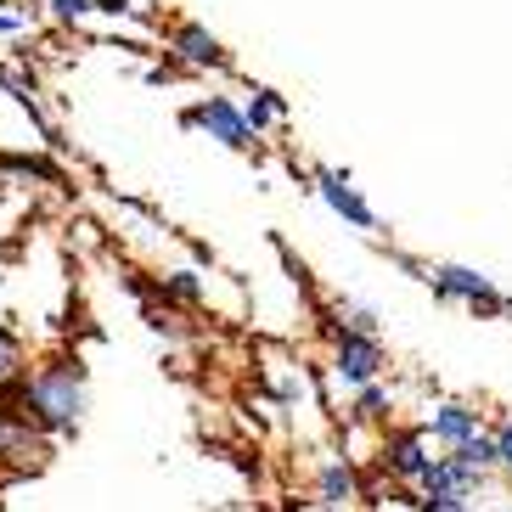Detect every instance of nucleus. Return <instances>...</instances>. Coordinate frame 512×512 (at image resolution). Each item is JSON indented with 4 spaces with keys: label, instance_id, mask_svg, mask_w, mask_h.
<instances>
[{
    "label": "nucleus",
    "instance_id": "nucleus-1",
    "mask_svg": "<svg viewBox=\"0 0 512 512\" xmlns=\"http://www.w3.org/2000/svg\"><path fill=\"white\" fill-rule=\"evenodd\" d=\"M17 400H23V422H34V428H74L79 411H85V377L74 372V366H46V372L23 377V389H17Z\"/></svg>",
    "mask_w": 512,
    "mask_h": 512
},
{
    "label": "nucleus",
    "instance_id": "nucleus-2",
    "mask_svg": "<svg viewBox=\"0 0 512 512\" xmlns=\"http://www.w3.org/2000/svg\"><path fill=\"white\" fill-rule=\"evenodd\" d=\"M422 282L434 287L439 299L467 304L473 316H490V321L512 316V299H507V293H501V287L490 282L484 271H473V265H422Z\"/></svg>",
    "mask_w": 512,
    "mask_h": 512
},
{
    "label": "nucleus",
    "instance_id": "nucleus-3",
    "mask_svg": "<svg viewBox=\"0 0 512 512\" xmlns=\"http://www.w3.org/2000/svg\"><path fill=\"white\" fill-rule=\"evenodd\" d=\"M383 344L366 338V332H338V349H332V377L344 383V389H366V383H383Z\"/></svg>",
    "mask_w": 512,
    "mask_h": 512
},
{
    "label": "nucleus",
    "instance_id": "nucleus-4",
    "mask_svg": "<svg viewBox=\"0 0 512 512\" xmlns=\"http://www.w3.org/2000/svg\"><path fill=\"white\" fill-rule=\"evenodd\" d=\"M479 434H484V411L473 400H434V411L422 422V439H434L445 451H462L467 439H479Z\"/></svg>",
    "mask_w": 512,
    "mask_h": 512
},
{
    "label": "nucleus",
    "instance_id": "nucleus-5",
    "mask_svg": "<svg viewBox=\"0 0 512 512\" xmlns=\"http://www.w3.org/2000/svg\"><path fill=\"white\" fill-rule=\"evenodd\" d=\"M316 192H321V203H327L332 214H344L355 231H377V214H372V203H366L361 192H355V181H349L344 169H321L316 175Z\"/></svg>",
    "mask_w": 512,
    "mask_h": 512
},
{
    "label": "nucleus",
    "instance_id": "nucleus-6",
    "mask_svg": "<svg viewBox=\"0 0 512 512\" xmlns=\"http://www.w3.org/2000/svg\"><path fill=\"white\" fill-rule=\"evenodd\" d=\"M428 439H422V428H389V439H383V467H389L400 484H417L422 473H428Z\"/></svg>",
    "mask_w": 512,
    "mask_h": 512
},
{
    "label": "nucleus",
    "instance_id": "nucleus-7",
    "mask_svg": "<svg viewBox=\"0 0 512 512\" xmlns=\"http://www.w3.org/2000/svg\"><path fill=\"white\" fill-rule=\"evenodd\" d=\"M186 124H203L214 141H226L231 152H248L254 147V136H248V124H242V107H231L226 96H209V102H197L192 113H186Z\"/></svg>",
    "mask_w": 512,
    "mask_h": 512
},
{
    "label": "nucleus",
    "instance_id": "nucleus-8",
    "mask_svg": "<svg viewBox=\"0 0 512 512\" xmlns=\"http://www.w3.org/2000/svg\"><path fill=\"white\" fill-rule=\"evenodd\" d=\"M316 501L321 512H349V501H361V479H355V467L344 456H327L316 473Z\"/></svg>",
    "mask_w": 512,
    "mask_h": 512
},
{
    "label": "nucleus",
    "instance_id": "nucleus-9",
    "mask_svg": "<svg viewBox=\"0 0 512 512\" xmlns=\"http://www.w3.org/2000/svg\"><path fill=\"white\" fill-rule=\"evenodd\" d=\"M175 46H181V57L192 62V68H220V62H226L220 40H214V34H203L197 23H186V29L175 34Z\"/></svg>",
    "mask_w": 512,
    "mask_h": 512
},
{
    "label": "nucleus",
    "instance_id": "nucleus-10",
    "mask_svg": "<svg viewBox=\"0 0 512 512\" xmlns=\"http://www.w3.org/2000/svg\"><path fill=\"white\" fill-rule=\"evenodd\" d=\"M451 462H462L467 473H479V479H496V439H490V428H484L479 439H467L462 451H445Z\"/></svg>",
    "mask_w": 512,
    "mask_h": 512
},
{
    "label": "nucleus",
    "instance_id": "nucleus-11",
    "mask_svg": "<svg viewBox=\"0 0 512 512\" xmlns=\"http://www.w3.org/2000/svg\"><path fill=\"white\" fill-rule=\"evenodd\" d=\"M394 411V389L389 383H366V389H355V406H349V417L355 422H389Z\"/></svg>",
    "mask_w": 512,
    "mask_h": 512
},
{
    "label": "nucleus",
    "instance_id": "nucleus-12",
    "mask_svg": "<svg viewBox=\"0 0 512 512\" xmlns=\"http://www.w3.org/2000/svg\"><path fill=\"white\" fill-rule=\"evenodd\" d=\"M276 119H282V96H276V91H254V102L242 107V124H248V136L271 130Z\"/></svg>",
    "mask_w": 512,
    "mask_h": 512
},
{
    "label": "nucleus",
    "instance_id": "nucleus-13",
    "mask_svg": "<svg viewBox=\"0 0 512 512\" xmlns=\"http://www.w3.org/2000/svg\"><path fill=\"white\" fill-rule=\"evenodd\" d=\"M23 377H29V366H23V349H17V338H6V332H0V394L23 389Z\"/></svg>",
    "mask_w": 512,
    "mask_h": 512
},
{
    "label": "nucleus",
    "instance_id": "nucleus-14",
    "mask_svg": "<svg viewBox=\"0 0 512 512\" xmlns=\"http://www.w3.org/2000/svg\"><path fill=\"white\" fill-rule=\"evenodd\" d=\"M34 451V428L23 417H0V456H29Z\"/></svg>",
    "mask_w": 512,
    "mask_h": 512
},
{
    "label": "nucleus",
    "instance_id": "nucleus-15",
    "mask_svg": "<svg viewBox=\"0 0 512 512\" xmlns=\"http://www.w3.org/2000/svg\"><path fill=\"white\" fill-rule=\"evenodd\" d=\"M338 316H344V327H338V332H366V338H377V310H372V304L344 299V304H338Z\"/></svg>",
    "mask_w": 512,
    "mask_h": 512
},
{
    "label": "nucleus",
    "instance_id": "nucleus-16",
    "mask_svg": "<svg viewBox=\"0 0 512 512\" xmlns=\"http://www.w3.org/2000/svg\"><path fill=\"white\" fill-rule=\"evenodd\" d=\"M490 439H496V479H507V490H512V417H501L490 428Z\"/></svg>",
    "mask_w": 512,
    "mask_h": 512
},
{
    "label": "nucleus",
    "instance_id": "nucleus-17",
    "mask_svg": "<svg viewBox=\"0 0 512 512\" xmlns=\"http://www.w3.org/2000/svg\"><path fill=\"white\" fill-rule=\"evenodd\" d=\"M169 287H175L181 299H197V276L192 271H175V276H169Z\"/></svg>",
    "mask_w": 512,
    "mask_h": 512
},
{
    "label": "nucleus",
    "instance_id": "nucleus-18",
    "mask_svg": "<svg viewBox=\"0 0 512 512\" xmlns=\"http://www.w3.org/2000/svg\"><path fill=\"white\" fill-rule=\"evenodd\" d=\"M51 12L57 17H85L91 12V0H51Z\"/></svg>",
    "mask_w": 512,
    "mask_h": 512
},
{
    "label": "nucleus",
    "instance_id": "nucleus-19",
    "mask_svg": "<svg viewBox=\"0 0 512 512\" xmlns=\"http://www.w3.org/2000/svg\"><path fill=\"white\" fill-rule=\"evenodd\" d=\"M17 29H23V17H6V12H0V34H17Z\"/></svg>",
    "mask_w": 512,
    "mask_h": 512
},
{
    "label": "nucleus",
    "instance_id": "nucleus-20",
    "mask_svg": "<svg viewBox=\"0 0 512 512\" xmlns=\"http://www.w3.org/2000/svg\"><path fill=\"white\" fill-rule=\"evenodd\" d=\"M496 512H512V501H501V507H496Z\"/></svg>",
    "mask_w": 512,
    "mask_h": 512
},
{
    "label": "nucleus",
    "instance_id": "nucleus-21",
    "mask_svg": "<svg viewBox=\"0 0 512 512\" xmlns=\"http://www.w3.org/2000/svg\"><path fill=\"white\" fill-rule=\"evenodd\" d=\"M119 6H130V0H119Z\"/></svg>",
    "mask_w": 512,
    "mask_h": 512
}]
</instances>
